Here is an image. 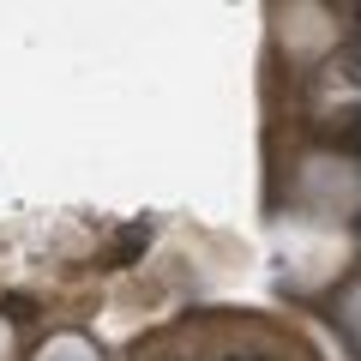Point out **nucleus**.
Segmentation results:
<instances>
[{"instance_id":"nucleus-1","label":"nucleus","mask_w":361,"mask_h":361,"mask_svg":"<svg viewBox=\"0 0 361 361\" xmlns=\"http://www.w3.org/2000/svg\"><path fill=\"white\" fill-rule=\"evenodd\" d=\"M145 241H151V229H145V223H133V229L115 241V265H127L133 253H145Z\"/></svg>"}]
</instances>
